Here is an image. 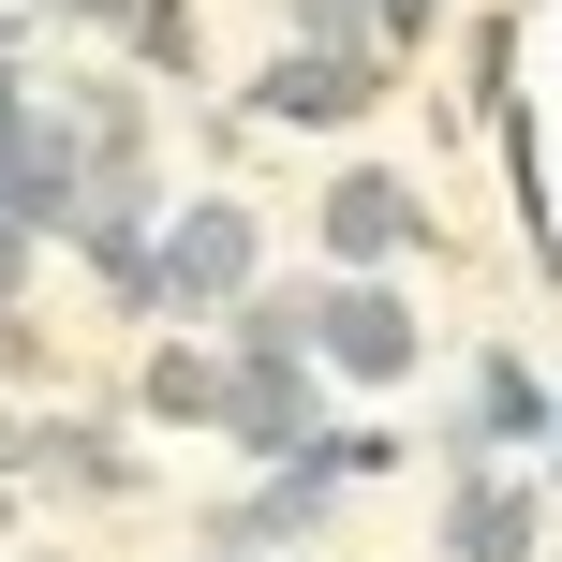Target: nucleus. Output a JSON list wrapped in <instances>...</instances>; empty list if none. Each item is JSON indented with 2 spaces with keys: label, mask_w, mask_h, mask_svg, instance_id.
Masks as SVG:
<instances>
[{
  "label": "nucleus",
  "mask_w": 562,
  "mask_h": 562,
  "mask_svg": "<svg viewBox=\"0 0 562 562\" xmlns=\"http://www.w3.org/2000/svg\"><path fill=\"white\" fill-rule=\"evenodd\" d=\"M445 548H459V562H548V504H533V474L459 459V488H445Z\"/></svg>",
  "instance_id": "5"
},
{
  "label": "nucleus",
  "mask_w": 562,
  "mask_h": 562,
  "mask_svg": "<svg viewBox=\"0 0 562 562\" xmlns=\"http://www.w3.org/2000/svg\"><path fill=\"white\" fill-rule=\"evenodd\" d=\"M415 237H429V207H415L400 164H340V178H326V252H340V267H400Z\"/></svg>",
  "instance_id": "6"
},
{
  "label": "nucleus",
  "mask_w": 562,
  "mask_h": 562,
  "mask_svg": "<svg viewBox=\"0 0 562 562\" xmlns=\"http://www.w3.org/2000/svg\"><path fill=\"white\" fill-rule=\"evenodd\" d=\"M148 281H164V311H237L267 281V223L237 193H193V207H164L148 223Z\"/></svg>",
  "instance_id": "1"
},
{
  "label": "nucleus",
  "mask_w": 562,
  "mask_h": 562,
  "mask_svg": "<svg viewBox=\"0 0 562 562\" xmlns=\"http://www.w3.org/2000/svg\"><path fill=\"white\" fill-rule=\"evenodd\" d=\"M0 548H15V474H0Z\"/></svg>",
  "instance_id": "14"
},
{
  "label": "nucleus",
  "mask_w": 562,
  "mask_h": 562,
  "mask_svg": "<svg viewBox=\"0 0 562 562\" xmlns=\"http://www.w3.org/2000/svg\"><path fill=\"white\" fill-rule=\"evenodd\" d=\"M548 474H562V415H548Z\"/></svg>",
  "instance_id": "16"
},
{
  "label": "nucleus",
  "mask_w": 562,
  "mask_h": 562,
  "mask_svg": "<svg viewBox=\"0 0 562 562\" xmlns=\"http://www.w3.org/2000/svg\"><path fill=\"white\" fill-rule=\"evenodd\" d=\"M311 429H326L311 356H223V445L237 459H311Z\"/></svg>",
  "instance_id": "4"
},
{
  "label": "nucleus",
  "mask_w": 562,
  "mask_h": 562,
  "mask_svg": "<svg viewBox=\"0 0 562 562\" xmlns=\"http://www.w3.org/2000/svg\"><path fill=\"white\" fill-rule=\"evenodd\" d=\"M15 474H45V488H89V504H119V488H134V445H119V429H89V415H30Z\"/></svg>",
  "instance_id": "8"
},
{
  "label": "nucleus",
  "mask_w": 562,
  "mask_h": 562,
  "mask_svg": "<svg viewBox=\"0 0 562 562\" xmlns=\"http://www.w3.org/2000/svg\"><path fill=\"white\" fill-rule=\"evenodd\" d=\"M134 400H148V429H223V356L207 340H164Z\"/></svg>",
  "instance_id": "9"
},
{
  "label": "nucleus",
  "mask_w": 562,
  "mask_h": 562,
  "mask_svg": "<svg viewBox=\"0 0 562 562\" xmlns=\"http://www.w3.org/2000/svg\"><path fill=\"white\" fill-rule=\"evenodd\" d=\"M281 30H311V45H370V0H281Z\"/></svg>",
  "instance_id": "11"
},
{
  "label": "nucleus",
  "mask_w": 562,
  "mask_h": 562,
  "mask_svg": "<svg viewBox=\"0 0 562 562\" xmlns=\"http://www.w3.org/2000/svg\"><path fill=\"white\" fill-rule=\"evenodd\" d=\"M134 59H148V75H193V0H148V15H134Z\"/></svg>",
  "instance_id": "10"
},
{
  "label": "nucleus",
  "mask_w": 562,
  "mask_h": 562,
  "mask_svg": "<svg viewBox=\"0 0 562 562\" xmlns=\"http://www.w3.org/2000/svg\"><path fill=\"white\" fill-rule=\"evenodd\" d=\"M311 356L356 370V385H415L429 326H415V296H400L385 267H340V281H311Z\"/></svg>",
  "instance_id": "2"
},
{
  "label": "nucleus",
  "mask_w": 562,
  "mask_h": 562,
  "mask_svg": "<svg viewBox=\"0 0 562 562\" xmlns=\"http://www.w3.org/2000/svg\"><path fill=\"white\" fill-rule=\"evenodd\" d=\"M548 415H562V385H533L518 356H488L474 400H459V429H445V459H548Z\"/></svg>",
  "instance_id": "7"
},
{
  "label": "nucleus",
  "mask_w": 562,
  "mask_h": 562,
  "mask_svg": "<svg viewBox=\"0 0 562 562\" xmlns=\"http://www.w3.org/2000/svg\"><path fill=\"white\" fill-rule=\"evenodd\" d=\"M548 562H562V548H548Z\"/></svg>",
  "instance_id": "17"
},
{
  "label": "nucleus",
  "mask_w": 562,
  "mask_h": 562,
  "mask_svg": "<svg viewBox=\"0 0 562 562\" xmlns=\"http://www.w3.org/2000/svg\"><path fill=\"white\" fill-rule=\"evenodd\" d=\"M207 562H267V548H207Z\"/></svg>",
  "instance_id": "15"
},
{
  "label": "nucleus",
  "mask_w": 562,
  "mask_h": 562,
  "mask_svg": "<svg viewBox=\"0 0 562 562\" xmlns=\"http://www.w3.org/2000/svg\"><path fill=\"white\" fill-rule=\"evenodd\" d=\"M370 104H385V45H296L281 30V59L252 75V119H311V134H340Z\"/></svg>",
  "instance_id": "3"
},
{
  "label": "nucleus",
  "mask_w": 562,
  "mask_h": 562,
  "mask_svg": "<svg viewBox=\"0 0 562 562\" xmlns=\"http://www.w3.org/2000/svg\"><path fill=\"white\" fill-rule=\"evenodd\" d=\"M15 296H30V237L0 223V311H15Z\"/></svg>",
  "instance_id": "13"
},
{
  "label": "nucleus",
  "mask_w": 562,
  "mask_h": 562,
  "mask_svg": "<svg viewBox=\"0 0 562 562\" xmlns=\"http://www.w3.org/2000/svg\"><path fill=\"white\" fill-rule=\"evenodd\" d=\"M45 15H89V30H134L148 0H45Z\"/></svg>",
  "instance_id": "12"
}]
</instances>
